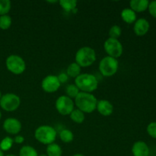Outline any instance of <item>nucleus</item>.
Listing matches in <instances>:
<instances>
[{"label":"nucleus","instance_id":"f257e3e1","mask_svg":"<svg viewBox=\"0 0 156 156\" xmlns=\"http://www.w3.org/2000/svg\"><path fill=\"white\" fill-rule=\"evenodd\" d=\"M75 105L85 114H91L96 110L98 100L91 93L80 92L75 98Z\"/></svg>","mask_w":156,"mask_h":156},{"label":"nucleus","instance_id":"f03ea898","mask_svg":"<svg viewBox=\"0 0 156 156\" xmlns=\"http://www.w3.org/2000/svg\"><path fill=\"white\" fill-rule=\"evenodd\" d=\"M75 85L82 92L91 93L98 86V81L95 76L89 73H81L75 79Z\"/></svg>","mask_w":156,"mask_h":156},{"label":"nucleus","instance_id":"7ed1b4c3","mask_svg":"<svg viewBox=\"0 0 156 156\" xmlns=\"http://www.w3.org/2000/svg\"><path fill=\"white\" fill-rule=\"evenodd\" d=\"M57 136L56 129L49 125H42L35 129L34 137L37 142L44 145L52 144L55 142Z\"/></svg>","mask_w":156,"mask_h":156},{"label":"nucleus","instance_id":"20e7f679","mask_svg":"<svg viewBox=\"0 0 156 156\" xmlns=\"http://www.w3.org/2000/svg\"><path fill=\"white\" fill-rule=\"evenodd\" d=\"M97 56L93 48L90 47H83L77 50L75 56L76 62L81 67H88L96 61Z\"/></svg>","mask_w":156,"mask_h":156},{"label":"nucleus","instance_id":"39448f33","mask_svg":"<svg viewBox=\"0 0 156 156\" xmlns=\"http://www.w3.org/2000/svg\"><path fill=\"white\" fill-rule=\"evenodd\" d=\"M119 62L117 59L107 56L100 61L98 69L100 73L105 77H111L118 71Z\"/></svg>","mask_w":156,"mask_h":156},{"label":"nucleus","instance_id":"423d86ee","mask_svg":"<svg viewBox=\"0 0 156 156\" xmlns=\"http://www.w3.org/2000/svg\"><path fill=\"white\" fill-rule=\"evenodd\" d=\"M5 66L7 69L15 75L22 74L26 69V63L24 59L15 54L8 56L5 60Z\"/></svg>","mask_w":156,"mask_h":156},{"label":"nucleus","instance_id":"0eeeda50","mask_svg":"<svg viewBox=\"0 0 156 156\" xmlns=\"http://www.w3.org/2000/svg\"><path fill=\"white\" fill-rule=\"evenodd\" d=\"M21 105L19 96L13 93H7L2 96L0 99V107L7 112L15 111Z\"/></svg>","mask_w":156,"mask_h":156},{"label":"nucleus","instance_id":"6e6552de","mask_svg":"<svg viewBox=\"0 0 156 156\" xmlns=\"http://www.w3.org/2000/svg\"><path fill=\"white\" fill-rule=\"evenodd\" d=\"M104 48L108 56L115 59L120 57L123 54V47L119 40L108 37L104 44Z\"/></svg>","mask_w":156,"mask_h":156},{"label":"nucleus","instance_id":"1a4fd4ad","mask_svg":"<svg viewBox=\"0 0 156 156\" xmlns=\"http://www.w3.org/2000/svg\"><path fill=\"white\" fill-rule=\"evenodd\" d=\"M55 107L59 114L62 116L69 115L75 109V103L73 100L66 95H61L56 99Z\"/></svg>","mask_w":156,"mask_h":156},{"label":"nucleus","instance_id":"9d476101","mask_svg":"<svg viewBox=\"0 0 156 156\" xmlns=\"http://www.w3.org/2000/svg\"><path fill=\"white\" fill-rule=\"evenodd\" d=\"M61 84L57 76L49 75L46 76L41 82V88L47 93H54L58 91Z\"/></svg>","mask_w":156,"mask_h":156},{"label":"nucleus","instance_id":"9b49d317","mask_svg":"<svg viewBox=\"0 0 156 156\" xmlns=\"http://www.w3.org/2000/svg\"><path fill=\"white\" fill-rule=\"evenodd\" d=\"M2 126L7 133L11 135H17L21 131L22 124L18 119L9 117L5 120Z\"/></svg>","mask_w":156,"mask_h":156},{"label":"nucleus","instance_id":"f8f14e48","mask_svg":"<svg viewBox=\"0 0 156 156\" xmlns=\"http://www.w3.org/2000/svg\"><path fill=\"white\" fill-rule=\"evenodd\" d=\"M150 27L149 22L145 18H141L136 19L133 25V31L137 36L142 37L148 33Z\"/></svg>","mask_w":156,"mask_h":156},{"label":"nucleus","instance_id":"ddd939ff","mask_svg":"<svg viewBox=\"0 0 156 156\" xmlns=\"http://www.w3.org/2000/svg\"><path fill=\"white\" fill-rule=\"evenodd\" d=\"M96 110L104 117H108L114 112V106L109 101L100 100L98 101Z\"/></svg>","mask_w":156,"mask_h":156},{"label":"nucleus","instance_id":"4468645a","mask_svg":"<svg viewBox=\"0 0 156 156\" xmlns=\"http://www.w3.org/2000/svg\"><path fill=\"white\" fill-rule=\"evenodd\" d=\"M149 148L143 141H137L132 146V153L133 156H149Z\"/></svg>","mask_w":156,"mask_h":156},{"label":"nucleus","instance_id":"2eb2a0df","mask_svg":"<svg viewBox=\"0 0 156 156\" xmlns=\"http://www.w3.org/2000/svg\"><path fill=\"white\" fill-rule=\"evenodd\" d=\"M149 2L148 0H131L129 6L133 11L136 12H145L149 7Z\"/></svg>","mask_w":156,"mask_h":156},{"label":"nucleus","instance_id":"dca6fc26","mask_svg":"<svg viewBox=\"0 0 156 156\" xmlns=\"http://www.w3.org/2000/svg\"><path fill=\"white\" fill-rule=\"evenodd\" d=\"M122 20L127 24H133L136 21V13L130 8H126L122 10L120 13Z\"/></svg>","mask_w":156,"mask_h":156},{"label":"nucleus","instance_id":"f3484780","mask_svg":"<svg viewBox=\"0 0 156 156\" xmlns=\"http://www.w3.org/2000/svg\"><path fill=\"white\" fill-rule=\"evenodd\" d=\"M46 154L47 156H62V149L59 145L53 143L47 146Z\"/></svg>","mask_w":156,"mask_h":156},{"label":"nucleus","instance_id":"a211bd4d","mask_svg":"<svg viewBox=\"0 0 156 156\" xmlns=\"http://www.w3.org/2000/svg\"><path fill=\"white\" fill-rule=\"evenodd\" d=\"M81 68L82 67L78 65L76 62H72L67 67L66 73L68 75L69 77L75 78L76 79V77H78L81 74Z\"/></svg>","mask_w":156,"mask_h":156},{"label":"nucleus","instance_id":"6ab92c4d","mask_svg":"<svg viewBox=\"0 0 156 156\" xmlns=\"http://www.w3.org/2000/svg\"><path fill=\"white\" fill-rule=\"evenodd\" d=\"M59 5L65 12H74L77 6V1L76 0H61L59 2Z\"/></svg>","mask_w":156,"mask_h":156},{"label":"nucleus","instance_id":"aec40b11","mask_svg":"<svg viewBox=\"0 0 156 156\" xmlns=\"http://www.w3.org/2000/svg\"><path fill=\"white\" fill-rule=\"evenodd\" d=\"M69 117L74 123H79V124L83 123L85 119V113H83L78 108L77 109H74L72 111L71 114H69Z\"/></svg>","mask_w":156,"mask_h":156},{"label":"nucleus","instance_id":"412c9836","mask_svg":"<svg viewBox=\"0 0 156 156\" xmlns=\"http://www.w3.org/2000/svg\"><path fill=\"white\" fill-rule=\"evenodd\" d=\"M59 138L62 143H70L74 140V134L69 129H64L59 133Z\"/></svg>","mask_w":156,"mask_h":156},{"label":"nucleus","instance_id":"4be33fe9","mask_svg":"<svg viewBox=\"0 0 156 156\" xmlns=\"http://www.w3.org/2000/svg\"><path fill=\"white\" fill-rule=\"evenodd\" d=\"M18 156H38V153L33 146H24L20 149Z\"/></svg>","mask_w":156,"mask_h":156},{"label":"nucleus","instance_id":"5701e85b","mask_svg":"<svg viewBox=\"0 0 156 156\" xmlns=\"http://www.w3.org/2000/svg\"><path fill=\"white\" fill-rule=\"evenodd\" d=\"M14 144L13 139L11 138L10 136H6L0 142V149L3 152L9 151V149H12V146Z\"/></svg>","mask_w":156,"mask_h":156},{"label":"nucleus","instance_id":"b1692460","mask_svg":"<svg viewBox=\"0 0 156 156\" xmlns=\"http://www.w3.org/2000/svg\"><path fill=\"white\" fill-rule=\"evenodd\" d=\"M80 92L79 89L78 88V87L76 86L75 84H69V85H67V87L66 88V96H68L70 98H76V96L78 95V94Z\"/></svg>","mask_w":156,"mask_h":156},{"label":"nucleus","instance_id":"393cba45","mask_svg":"<svg viewBox=\"0 0 156 156\" xmlns=\"http://www.w3.org/2000/svg\"><path fill=\"white\" fill-rule=\"evenodd\" d=\"M12 18L9 15L0 16V29L2 30H8L12 25Z\"/></svg>","mask_w":156,"mask_h":156},{"label":"nucleus","instance_id":"a878e982","mask_svg":"<svg viewBox=\"0 0 156 156\" xmlns=\"http://www.w3.org/2000/svg\"><path fill=\"white\" fill-rule=\"evenodd\" d=\"M12 8V3L9 0H0V16L8 15Z\"/></svg>","mask_w":156,"mask_h":156},{"label":"nucleus","instance_id":"bb28decb","mask_svg":"<svg viewBox=\"0 0 156 156\" xmlns=\"http://www.w3.org/2000/svg\"><path fill=\"white\" fill-rule=\"evenodd\" d=\"M122 34V29L121 27L119 25L117 24H114L112 27L110 28L109 32H108V34H109L110 38H113V39H117L118 40L119 37L121 36Z\"/></svg>","mask_w":156,"mask_h":156},{"label":"nucleus","instance_id":"cd10ccee","mask_svg":"<svg viewBox=\"0 0 156 156\" xmlns=\"http://www.w3.org/2000/svg\"><path fill=\"white\" fill-rule=\"evenodd\" d=\"M146 131L152 138L156 139V122H151L147 126Z\"/></svg>","mask_w":156,"mask_h":156},{"label":"nucleus","instance_id":"c85d7f7f","mask_svg":"<svg viewBox=\"0 0 156 156\" xmlns=\"http://www.w3.org/2000/svg\"><path fill=\"white\" fill-rule=\"evenodd\" d=\"M148 9H149V14H150L152 17L156 18V0H155V1L149 2Z\"/></svg>","mask_w":156,"mask_h":156},{"label":"nucleus","instance_id":"c756f323","mask_svg":"<svg viewBox=\"0 0 156 156\" xmlns=\"http://www.w3.org/2000/svg\"><path fill=\"white\" fill-rule=\"evenodd\" d=\"M57 78H58V79H59L60 84L67 82L69 80V76L66 73H61L60 74L58 75Z\"/></svg>","mask_w":156,"mask_h":156},{"label":"nucleus","instance_id":"7c9ffc66","mask_svg":"<svg viewBox=\"0 0 156 156\" xmlns=\"http://www.w3.org/2000/svg\"><path fill=\"white\" fill-rule=\"evenodd\" d=\"M13 140L15 143H17V144H22L24 141V137L21 135H17Z\"/></svg>","mask_w":156,"mask_h":156},{"label":"nucleus","instance_id":"2f4dec72","mask_svg":"<svg viewBox=\"0 0 156 156\" xmlns=\"http://www.w3.org/2000/svg\"><path fill=\"white\" fill-rule=\"evenodd\" d=\"M72 156H85V155H83V154L77 153V154H75V155H72Z\"/></svg>","mask_w":156,"mask_h":156},{"label":"nucleus","instance_id":"473e14b6","mask_svg":"<svg viewBox=\"0 0 156 156\" xmlns=\"http://www.w3.org/2000/svg\"><path fill=\"white\" fill-rule=\"evenodd\" d=\"M0 156H5V155H4V152H3L1 150V149H0Z\"/></svg>","mask_w":156,"mask_h":156},{"label":"nucleus","instance_id":"72a5a7b5","mask_svg":"<svg viewBox=\"0 0 156 156\" xmlns=\"http://www.w3.org/2000/svg\"><path fill=\"white\" fill-rule=\"evenodd\" d=\"M5 156H17L16 155H14V154H8V155H5Z\"/></svg>","mask_w":156,"mask_h":156},{"label":"nucleus","instance_id":"f704fd0d","mask_svg":"<svg viewBox=\"0 0 156 156\" xmlns=\"http://www.w3.org/2000/svg\"><path fill=\"white\" fill-rule=\"evenodd\" d=\"M38 156H47V154H41V155H38Z\"/></svg>","mask_w":156,"mask_h":156},{"label":"nucleus","instance_id":"c9c22d12","mask_svg":"<svg viewBox=\"0 0 156 156\" xmlns=\"http://www.w3.org/2000/svg\"><path fill=\"white\" fill-rule=\"evenodd\" d=\"M2 92H1V91H0V99H1V98H2Z\"/></svg>","mask_w":156,"mask_h":156},{"label":"nucleus","instance_id":"e433bc0d","mask_svg":"<svg viewBox=\"0 0 156 156\" xmlns=\"http://www.w3.org/2000/svg\"><path fill=\"white\" fill-rule=\"evenodd\" d=\"M1 118H2V113L1 111H0V120H1Z\"/></svg>","mask_w":156,"mask_h":156},{"label":"nucleus","instance_id":"4c0bfd02","mask_svg":"<svg viewBox=\"0 0 156 156\" xmlns=\"http://www.w3.org/2000/svg\"><path fill=\"white\" fill-rule=\"evenodd\" d=\"M149 156H150V155H149Z\"/></svg>","mask_w":156,"mask_h":156}]
</instances>
